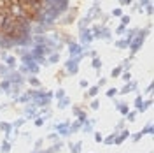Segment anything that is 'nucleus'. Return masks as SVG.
<instances>
[{"label":"nucleus","instance_id":"39448f33","mask_svg":"<svg viewBox=\"0 0 154 153\" xmlns=\"http://www.w3.org/2000/svg\"><path fill=\"white\" fill-rule=\"evenodd\" d=\"M81 51H82V48H81L79 44H75V42H70V44H69V53H70L72 56H79Z\"/></svg>","mask_w":154,"mask_h":153},{"label":"nucleus","instance_id":"de8ad7c7","mask_svg":"<svg viewBox=\"0 0 154 153\" xmlns=\"http://www.w3.org/2000/svg\"><path fill=\"white\" fill-rule=\"evenodd\" d=\"M131 0H121V4H130Z\"/></svg>","mask_w":154,"mask_h":153},{"label":"nucleus","instance_id":"c756f323","mask_svg":"<svg viewBox=\"0 0 154 153\" xmlns=\"http://www.w3.org/2000/svg\"><path fill=\"white\" fill-rule=\"evenodd\" d=\"M63 97H65V90H61V88H60V90L56 92V99H63Z\"/></svg>","mask_w":154,"mask_h":153},{"label":"nucleus","instance_id":"f8f14e48","mask_svg":"<svg viewBox=\"0 0 154 153\" xmlns=\"http://www.w3.org/2000/svg\"><path fill=\"white\" fill-rule=\"evenodd\" d=\"M5 62H7V67H11V69L16 67V58H14V56H7Z\"/></svg>","mask_w":154,"mask_h":153},{"label":"nucleus","instance_id":"0eeeda50","mask_svg":"<svg viewBox=\"0 0 154 153\" xmlns=\"http://www.w3.org/2000/svg\"><path fill=\"white\" fill-rule=\"evenodd\" d=\"M7 81H9L11 84H21V83H23V78H21L18 72H12V74L7 78Z\"/></svg>","mask_w":154,"mask_h":153},{"label":"nucleus","instance_id":"5701e85b","mask_svg":"<svg viewBox=\"0 0 154 153\" xmlns=\"http://www.w3.org/2000/svg\"><path fill=\"white\" fill-rule=\"evenodd\" d=\"M9 151H11V144L5 141V143L2 144V153H9Z\"/></svg>","mask_w":154,"mask_h":153},{"label":"nucleus","instance_id":"6ab92c4d","mask_svg":"<svg viewBox=\"0 0 154 153\" xmlns=\"http://www.w3.org/2000/svg\"><path fill=\"white\" fill-rule=\"evenodd\" d=\"M58 60H60V53H53V55L49 56V62H51V63H56Z\"/></svg>","mask_w":154,"mask_h":153},{"label":"nucleus","instance_id":"6e6552de","mask_svg":"<svg viewBox=\"0 0 154 153\" xmlns=\"http://www.w3.org/2000/svg\"><path fill=\"white\" fill-rule=\"evenodd\" d=\"M135 88H137V83H135V81H133V83H128V84H124V88L121 90V93H123V95H128L131 90H135Z\"/></svg>","mask_w":154,"mask_h":153},{"label":"nucleus","instance_id":"423d86ee","mask_svg":"<svg viewBox=\"0 0 154 153\" xmlns=\"http://www.w3.org/2000/svg\"><path fill=\"white\" fill-rule=\"evenodd\" d=\"M81 40H82V44H90V42L93 40V35L90 30H81Z\"/></svg>","mask_w":154,"mask_h":153},{"label":"nucleus","instance_id":"37998d69","mask_svg":"<svg viewBox=\"0 0 154 153\" xmlns=\"http://www.w3.org/2000/svg\"><path fill=\"white\" fill-rule=\"evenodd\" d=\"M140 137H142V134L138 132V134H135V136H133V141H140Z\"/></svg>","mask_w":154,"mask_h":153},{"label":"nucleus","instance_id":"72a5a7b5","mask_svg":"<svg viewBox=\"0 0 154 153\" xmlns=\"http://www.w3.org/2000/svg\"><path fill=\"white\" fill-rule=\"evenodd\" d=\"M95 141H96V143H102V141H103V136H102V134H95Z\"/></svg>","mask_w":154,"mask_h":153},{"label":"nucleus","instance_id":"dca6fc26","mask_svg":"<svg viewBox=\"0 0 154 153\" xmlns=\"http://www.w3.org/2000/svg\"><path fill=\"white\" fill-rule=\"evenodd\" d=\"M11 86H12V84H11L7 79H5L2 84H0V90H4V92H9V90H11Z\"/></svg>","mask_w":154,"mask_h":153},{"label":"nucleus","instance_id":"f03ea898","mask_svg":"<svg viewBox=\"0 0 154 153\" xmlns=\"http://www.w3.org/2000/svg\"><path fill=\"white\" fill-rule=\"evenodd\" d=\"M16 21L18 19H14V18H5V23L2 25V28H0V32L2 34H12V30H14V27H16Z\"/></svg>","mask_w":154,"mask_h":153},{"label":"nucleus","instance_id":"c85d7f7f","mask_svg":"<svg viewBox=\"0 0 154 153\" xmlns=\"http://www.w3.org/2000/svg\"><path fill=\"white\" fill-rule=\"evenodd\" d=\"M126 116H128V120H130V121H135V116H137V113H135V111H131V113H128Z\"/></svg>","mask_w":154,"mask_h":153},{"label":"nucleus","instance_id":"4be33fe9","mask_svg":"<svg viewBox=\"0 0 154 153\" xmlns=\"http://www.w3.org/2000/svg\"><path fill=\"white\" fill-rule=\"evenodd\" d=\"M121 72H123V67H116V69L112 71V78H117V76H121Z\"/></svg>","mask_w":154,"mask_h":153},{"label":"nucleus","instance_id":"f3484780","mask_svg":"<svg viewBox=\"0 0 154 153\" xmlns=\"http://www.w3.org/2000/svg\"><path fill=\"white\" fill-rule=\"evenodd\" d=\"M100 92V86H93V88H90V92H88V95L90 97H95L96 93Z\"/></svg>","mask_w":154,"mask_h":153},{"label":"nucleus","instance_id":"412c9836","mask_svg":"<svg viewBox=\"0 0 154 153\" xmlns=\"http://www.w3.org/2000/svg\"><path fill=\"white\" fill-rule=\"evenodd\" d=\"M119 49H124V48H128V42L126 40H117V44H116Z\"/></svg>","mask_w":154,"mask_h":153},{"label":"nucleus","instance_id":"a878e982","mask_svg":"<svg viewBox=\"0 0 154 153\" xmlns=\"http://www.w3.org/2000/svg\"><path fill=\"white\" fill-rule=\"evenodd\" d=\"M44 121H46V120H44V116H39V118L35 120V125H37V127H42V125H44Z\"/></svg>","mask_w":154,"mask_h":153},{"label":"nucleus","instance_id":"a18cd8bd","mask_svg":"<svg viewBox=\"0 0 154 153\" xmlns=\"http://www.w3.org/2000/svg\"><path fill=\"white\" fill-rule=\"evenodd\" d=\"M116 32H117V34H123V32H124V27H123V25H121V27H119V28H117V30H116Z\"/></svg>","mask_w":154,"mask_h":153},{"label":"nucleus","instance_id":"a19ab883","mask_svg":"<svg viewBox=\"0 0 154 153\" xmlns=\"http://www.w3.org/2000/svg\"><path fill=\"white\" fill-rule=\"evenodd\" d=\"M28 99H30V97H28V93H26V95H23V97H21V99H19V102H26Z\"/></svg>","mask_w":154,"mask_h":153},{"label":"nucleus","instance_id":"bb28decb","mask_svg":"<svg viewBox=\"0 0 154 153\" xmlns=\"http://www.w3.org/2000/svg\"><path fill=\"white\" fill-rule=\"evenodd\" d=\"M5 18H7V14H5V12H0V28H2V25L5 23Z\"/></svg>","mask_w":154,"mask_h":153},{"label":"nucleus","instance_id":"9d476101","mask_svg":"<svg viewBox=\"0 0 154 153\" xmlns=\"http://www.w3.org/2000/svg\"><path fill=\"white\" fill-rule=\"evenodd\" d=\"M11 128H12V125H11V123H5V121L0 123V130H4L5 136H9V134H11Z\"/></svg>","mask_w":154,"mask_h":153},{"label":"nucleus","instance_id":"49530a36","mask_svg":"<svg viewBox=\"0 0 154 153\" xmlns=\"http://www.w3.org/2000/svg\"><path fill=\"white\" fill-rule=\"evenodd\" d=\"M151 92H152V84H149V86H147V90H145V93H151Z\"/></svg>","mask_w":154,"mask_h":153},{"label":"nucleus","instance_id":"1a4fd4ad","mask_svg":"<svg viewBox=\"0 0 154 153\" xmlns=\"http://www.w3.org/2000/svg\"><path fill=\"white\" fill-rule=\"evenodd\" d=\"M128 136H130V132H128V130H123V132H121V136H116V137H114V143H116V144H121V143H123V141H124Z\"/></svg>","mask_w":154,"mask_h":153},{"label":"nucleus","instance_id":"cd10ccee","mask_svg":"<svg viewBox=\"0 0 154 153\" xmlns=\"http://www.w3.org/2000/svg\"><path fill=\"white\" fill-rule=\"evenodd\" d=\"M128 23H130V16H123V18H121V25L126 27Z\"/></svg>","mask_w":154,"mask_h":153},{"label":"nucleus","instance_id":"20e7f679","mask_svg":"<svg viewBox=\"0 0 154 153\" xmlns=\"http://www.w3.org/2000/svg\"><path fill=\"white\" fill-rule=\"evenodd\" d=\"M54 128L58 130V134H60V136H63V137H67V136L70 134V130H69V123H60V125H56Z\"/></svg>","mask_w":154,"mask_h":153},{"label":"nucleus","instance_id":"79ce46f5","mask_svg":"<svg viewBox=\"0 0 154 153\" xmlns=\"http://www.w3.org/2000/svg\"><path fill=\"white\" fill-rule=\"evenodd\" d=\"M7 72V67H4V65H0V74H5Z\"/></svg>","mask_w":154,"mask_h":153},{"label":"nucleus","instance_id":"f257e3e1","mask_svg":"<svg viewBox=\"0 0 154 153\" xmlns=\"http://www.w3.org/2000/svg\"><path fill=\"white\" fill-rule=\"evenodd\" d=\"M149 34V28H145V30H140L138 32V35L137 37H133V40L130 42V46H131V53H137L138 51V48L144 44V40H145V35Z\"/></svg>","mask_w":154,"mask_h":153},{"label":"nucleus","instance_id":"58836bf2","mask_svg":"<svg viewBox=\"0 0 154 153\" xmlns=\"http://www.w3.org/2000/svg\"><path fill=\"white\" fill-rule=\"evenodd\" d=\"M147 4H151V0H140V7H145Z\"/></svg>","mask_w":154,"mask_h":153},{"label":"nucleus","instance_id":"7c9ffc66","mask_svg":"<svg viewBox=\"0 0 154 153\" xmlns=\"http://www.w3.org/2000/svg\"><path fill=\"white\" fill-rule=\"evenodd\" d=\"M142 102H144V100H142V97H140V95H138V97H137V99H135V106H137V109H138V107H140V106H142Z\"/></svg>","mask_w":154,"mask_h":153},{"label":"nucleus","instance_id":"473e14b6","mask_svg":"<svg viewBox=\"0 0 154 153\" xmlns=\"http://www.w3.org/2000/svg\"><path fill=\"white\" fill-rule=\"evenodd\" d=\"M121 79H123V81H130V79H131V76H130V72H124Z\"/></svg>","mask_w":154,"mask_h":153},{"label":"nucleus","instance_id":"c03bdc74","mask_svg":"<svg viewBox=\"0 0 154 153\" xmlns=\"http://www.w3.org/2000/svg\"><path fill=\"white\" fill-rule=\"evenodd\" d=\"M81 86H82V88H86V86H88V81H86V79H82V81H81Z\"/></svg>","mask_w":154,"mask_h":153},{"label":"nucleus","instance_id":"4c0bfd02","mask_svg":"<svg viewBox=\"0 0 154 153\" xmlns=\"http://www.w3.org/2000/svg\"><path fill=\"white\" fill-rule=\"evenodd\" d=\"M91 107H93V109H98V107H100V102H98V100H93Z\"/></svg>","mask_w":154,"mask_h":153},{"label":"nucleus","instance_id":"ea45409f","mask_svg":"<svg viewBox=\"0 0 154 153\" xmlns=\"http://www.w3.org/2000/svg\"><path fill=\"white\" fill-rule=\"evenodd\" d=\"M112 14H114V16H121L123 12H121V9H114V11H112Z\"/></svg>","mask_w":154,"mask_h":153},{"label":"nucleus","instance_id":"4468645a","mask_svg":"<svg viewBox=\"0 0 154 153\" xmlns=\"http://www.w3.org/2000/svg\"><path fill=\"white\" fill-rule=\"evenodd\" d=\"M67 106H69V99H67V97L60 99V102H58V107H60V109H65Z\"/></svg>","mask_w":154,"mask_h":153},{"label":"nucleus","instance_id":"a211bd4d","mask_svg":"<svg viewBox=\"0 0 154 153\" xmlns=\"http://www.w3.org/2000/svg\"><path fill=\"white\" fill-rule=\"evenodd\" d=\"M140 134H142V136H145V134H152V127H151V125L144 127V128L140 130Z\"/></svg>","mask_w":154,"mask_h":153},{"label":"nucleus","instance_id":"393cba45","mask_svg":"<svg viewBox=\"0 0 154 153\" xmlns=\"http://www.w3.org/2000/svg\"><path fill=\"white\" fill-rule=\"evenodd\" d=\"M114 137H116V134H112V136L105 137V139H103V141H105V144H112V143H114Z\"/></svg>","mask_w":154,"mask_h":153},{"label":"nucleus","instance_id":"2f4dec72","mask_svg":"<svg viewBox=\"0 0 154 153\" xmlns=\"http://www.w3.org/2000/svg\"><path fill=\"white\" fill-rule=\"evenodd\" d=\"M30 83H32L33 86H39V84H40V81H39L37 78H30Z\"/></svg>","mask_w":154,"mask_h":153},{"label":"nucleus","instance_id":"9b49d317","mask_svg":"<svg viewBox=\"0 0 154 153\" xmlns=\"http://www.w3.org/2000/svg\"><path fill=\"white\" fill-rule=\"evenodd\" d=\"M81 146H82L81 141L75 143V144H70V151H72V153H81Z\"/></svg>","mask_w":154,"mask_h":153},{"label":"nucleus","instance_id":"7ed1b4c3","mask_svg":"<svg viewBox=\"0 0 154 153\" xmlns=\"http://www.w3.org/2000/svg\"><path fill=\"white\" fill-rule=\"evenodd\" d=\"M79 60H81V56H75V58H70L69 62H67V71L69 72H72V74H75L77 71H79Z\"/></svg>","mask_w":154,"mask_h":153},{"label":"nucleus","instance_id":"ddd939ff","mask_svg":"<svg viewBox=\"0 0 154 153\" xmlns=\"http://www.w3.org/2000/svg\"><path fill=\"white\" fill-rule=\"evenodd\" d=\"M116 107H117V109H119V111H121V113H123V115H124V116H126V115H128V113H130V111H128V106H126V104H121V102H119V104H117V106H116Z\"/></svg>","mask_w":154,"mask_h":153},{"label":"nucleus","instance_id":"aec40b11","mask_svg":"<svg viewBox=\"0 0 154 153\" xmlns=\"http://www.w3.org/2000/svg\"><path fill=\"white\" fill-rule=\"evenodd\" d=\"M93 67H95V69H100V67H102V60H100V58H96V56L93 58Z\"/></svg>","mask_w":154,"mask_h":153},{"label":"nucleus","instance_id":"e433bc0d","mask_svg":"<svg viewBox=\"0 0 154 153\" xmlns=\"http://www.w3.org/2000/svg\"><path fill=\"white\" fill-rule=\"evenodd\" d=\"M145 7H147V9H145V11H147V14H152V4H147Z\"/></svg>","mask_w":154,"mask_h":153},{"label":"nucleus","instance_id":"f704fd0d","mask_svg":"<svg viewBox=\"0 0 154 153\" xmlns=\"http://www.w3.org/2000/svg\"><path fill=\"white\" fill-rule=\"evenodd\" d=\"M74 115H75V116H81V115H84V113L81 111V109H77V107H74Z\"/></svg>","mask_w":154,"mask_h":153},{"label":"nucleus","instance_id":"2eb2a0df","mask_svg":"<svg viewBox=\"0 0 154 153\" xmlns=\"http://www.w3.org/2000/svg\"><path fill=\"white\" fill-rule=\"evenodd\" d=\"M25 115H26V116H30V118H32V116H35V115H37V113H35V107H33V106H32V107L28 106V107L25 109Z\"/></svg>","mask_w":154,"mask_h":153},{"label":"nucleus","instance_id":"c9c22d12","mask_svg":"<svg viewBox=\"0 0 154 153\" xmlns=\"http://www.w3.org/2000/svg\"><path fill=\"white\" fill-rule=\"evenodd\" d=\"M25 121H26V120H18V121H16V123H14V127H16V128H18V127H21V125H23V123H25Z\"/></svg>","mask_w":154,"mask_h":153},{"label":"nucleus","instance_id":"b1692460","mask_svg":"<svg viewBox=\"0 0 154 153\" xmlns=\"http://www.w3.org/2000/svg\"><path fill=\"white\" fill-rule=\"evenodd\" d=\"M116 93H117L116 88H109V90H107V97H116Z\"/></svg>","mask_w":154,"mask_h":153}]
</instances>
